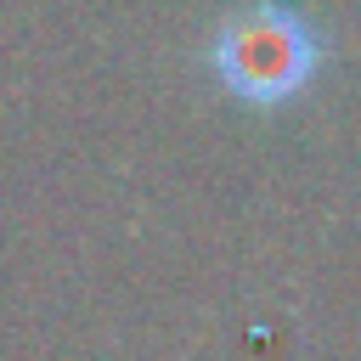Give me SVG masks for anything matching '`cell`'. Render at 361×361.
I'll list each match as a JSON object with an SVG mask.
<instances>
[{
    "label": "cell",
    "mask_w": 361,
    "mask_h": 361,
    "mask_svg": "<svg viewBox=\"0 0 361 361\" xmlns=\"http://www.w3.org/2000/svg\"><path fill=\"white\" fill-rule=\"evenodd\" d=\"M316 34L288 6H248L214 34V68L220 79L248 102H282L316 73Z\"/></svg>",
    "instance_id": "1"
}]
</instances>
